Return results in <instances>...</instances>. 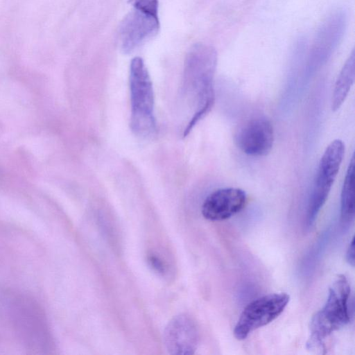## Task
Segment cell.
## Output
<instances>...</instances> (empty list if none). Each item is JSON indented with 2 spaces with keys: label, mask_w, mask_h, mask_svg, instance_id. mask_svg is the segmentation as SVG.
Wrapping results in <instances>:
<instances>
[{
  "label": "cell",
  "mask_w": 355,
  "mask_h": 355,
  "mask_svg": "<svg viewBox=\"0 0 355 355\" xmlns=\"http://www.w3.org/2000/svg\"><path fill=\"white\" fill-rule=\"evenodd\" d=\"M355 77V54L352 51L336 79L331 97V110L337 111L344 103L354 83Z\"/></svg>",
  "instance_id": "obj_11"
},
{
  "label": "cell",
  "mask_w": 355,
  "mask_h": 355,
  "mask_svg": "<svg viewBox=\"0 0 355 355\" xmlns=\"http://www.w3.org/2000/svg\"><path fill=\"white\" fill-rule=\"evenodd\" d=\"M246 201V193L241 189H219L205 198L202 206V214L209 220H224L241 211Z\"/></svg>",
  "instance_id": "obj_9"
},
{
  "label": "cell",
  "mask_w": 355,
  "mask_h": 355,
  "mask_svg": "<svg viewBox=\"0 0 355 355\" xmlns=\"http://www.w3.org/2000/svg\"><path fill=\"white\" fill-rule=\"evenodd\" d=\"M345 149L343 141L335 139L326 148L320 160L308 205L306 224L309 227L314 223L328 198L343 159Z\"/></svg>",
  "instance_id": "obj_5"
},
{
  "label": "cell",
  "mask_w": 355,
  "mask_h": 355,
  "mask_svg": "<svg viewBox=\"0 0 355 355\" xmlns=\"http://www.w3.org/2000/svg\"><path fill=\"white\" fill-rule=\"evenodd\" d=\"M164 340L171 354L184 355L194 353L198 334L193 321L186 315L174 317L166 327Z\"/></svg>",
  "instance_id": "obj_10"
},
{
  "label": "cell",
  "mask_w": 355,
  "mask_h": 355,
  "mask_svg": "<svg viewBox=\"0 0 355 355\" xmlns=\"http://www.w3.org/2000/svg\"><path fill=\"white\" fill-rule=\"evenodd\" d=\"M347 25V12L337 8L330 12L318 27L309 50L310 67L327 60L336 49Z\"/></svg>",
  "instance_id": "obj_7"
},
{
  "label": "cell",
  "mask_w": 355,
  "mask_h": 355,
  "mask_svg": "<svg viewBox=\"0 0 355 355\" xmlns=\"http://www.w3.org/2000/svg\"><path fill=\"white\" fill-rule=\"evenodd\" d=\"M132 10L119 30L121 49L130 53L156 35L159 28L158 0H130Z\"/></svg>",
  "instance_id": "obj_4"
},
{
  "label": "cell",
  "mask_w": 355,
  "mask_h": 355,
  "mask_svg": "<svg viewBox=\"0 0 355 355\" xmlns=\"http://www.w3.org/2000/svg\"><path fill=\"white\" fill-rule=\"evenodd\" d=\"M217 53L211 46L198 43L189 50L184 62L183 88L193 114L184 136L211 109L214 103V78Z\"/></svg>",
  "instance_id": "obj_1"
},
{
  "label": "cell",
  "mask_w": 355,
  "mask_h": 355,
  "mask_svg": "<svg viewBox=\"0 0 355 355\" xmlns=\"http://www.w3.org/2000/svg\"><path fill=\"white\" fill-rule=\"evenodd\" d=\"M346 260L349 265L354 266V237L353 236L346 252Z\"/></svg>",
  "instance_id": "obj_14"
},
{
  "label": "cell",
  "mask_w": 355,
  "mask_h": 355,
  "mask_svg": "<svg viewBox=\"0 0 355 355\" xmlns=\"http://www.w3.org/2000/svg\"><path fill=\"white\" fill-rule=\"evenodd\" d=\"M350 286L344 275H339L329 289L324 306L316 312L310 322L309 349H325L324 340L333 332L349 323L348 300Z\"/></svg>",
  "instance_id": "obj_2"
},
{
  "label": "cell",
  "mask_w": 355,
  "mask_h": 355,
  "mask_svg": "<svg viewBox=\"0 0 355 355\" xmlns=\"http://www.w3.org/2000/svg\"><path fill=\"white\" fill-rule=\"evenodd\" d=\"M129 82L130 128L138 137H152L156 132L153 84L144 60L139 57L131 60Z\"/></svg>",
  "instance_id": "obj_3"
},
{
  "label": "cell",
  "mask_w": 355,
  "mask_h": 355,
  "mask_svg": "<svg viewBox=\"0 0 355 355\" xmlns=\"http://www.w3.org/2000/svg\"><path fill=\"white\" fill-rule=\"evenodd\" d=\"M234 139L243 153L254 157L266 156L273 146L272 125L265 116L252 117L239 125Z\"/></svg>",
  "instance_id": "obj_8"
},
{
  "label": "cell",
  "mask_w": 355,
  "mask_h": 355,
  "mask_svg": "<svg viewBox=\"0 0 355 355\" xmlns=\"http://www.w3.org/2000/svg\"><path fill=\"white\" fill-rule=\"evenodd\" d=\"M148 261L150 266L158 273L164 274L166 271L164 263L159 257L155 255H149Z\"/></svg>",
  "instance_id": "obj_13"
},
{
  "label": "cell",
  "mask_w": 355,
  "mask_h": 355,
  "mask_svg": "<svg viewBox=\"0 0 355 355\" xmlns=\"http://www.w3.org/2000/svg\"><path fill=\"white\" fill-rule=\"evenodd\" d=\"M354 155L349 163L340 195V215L343 223L351 222L354 216Z\"/></svg>",
  "instance_id": "obj_12"
},
{
  "label": "cell",
  "mask_w": 355,
  "mask_h": 355,
  "mask_svg": "<svg viewBox=\"0 0 355 355\" xmlns=\"http://www.w3.org/2000/svg\"><path fill=\"white\" fill-rule=\"evenodd\" d=\"M289 300L288 294L275 293L259 297L250 302L235 325V338L243 340L253 331L273 321L284 311Z\"/></svg>",
  "instance_id": "obj_6"
}]
</instances>
